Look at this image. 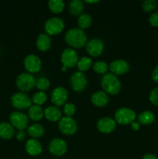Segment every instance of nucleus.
<instances>
[{
	"label": "nucleus",
	"mask_w": 158,
	"mask_h": 159,
	"mask_svg": "<svg viewBox=\"0 0 158 159\" xmlns=\"http://www.w3.org/2000/svg\"><path fill=\"white\" fill-rule=\"evenodd\" d=\"M149 23L153 27H158V12L151 13V15L149 17Z\"/></svg>",
	"instance_id": "f704fd0d"
},
{
	"label": "nucleus",
	"mask_w": 158,
	"mask_h": 159,
	"mask_svg": "<svg viewBox=\"0 0 158 159\" xmlns=\"http://www.w3.org/2000/svg\"><path fill=\"white\" fill-rule=\"evenodd\" d=\"M9 121L14 128L19 130H24L29 124V117L24 113L14 111L9 115Z\"/></svg>",
	"instance_id": "0eeeda50"
},
{
	"label": "nucleus",
	"mask_w": 158,
	"mask_h": 159,
	"mask_svg": "<svg viewBox=\"0 0 158 159\" xmlns=\"http://www.w3.org/2000/svg\"><path fill=\"white\" fill-rule=\"evenodd\" d=\"M129 68L130 66L129 62L124 59H116V60L112 61L108 66L111 73L116 75L125 74L129 71Z\"/></svg>",
	"instance_id": "2eb2a0df"
},
{
	"label": "nucleus",
	"mask_w": 158,
	"mask_h": 159,
	"mask_svg": "<svg viewBox=\"0 0 158 159\" xmlns=\"http://www.w3.org/2000/svg\"><path fill=\"white\" fill-rule=\"evenodd\" d=\"M130 126H131V128L133 129V130H138L139 129V127H140V124L138 123V121H133V122L130 124Z\"/></svg>",
	"instance_id": "4c0bfd02"
},
{
	"label": "nucleus",
	"mask_w": 158,
	"mask_h": 159,
	"mask_svg": "<svg viewBox=\"0 0 158 159\" xmlns=\"http://www.w3.org/2000/svg\"><path fill=\"white\" fill-rule=\"evenodd\" d=\"M46 99H47V96L46 93L43 91H39L33 95L31 100H32V102H33L34 105L41 106L46 102Z\"/></svg>",
	"instance_id": "c85d7f7f"
},
{
	"label": "nucleus",
	"mask_w": 158,
	"mask_h": 159,
	"mask_svg": "<svg viewBox=\"0 0 158 159\" xmlns=\"http://www.w3.org/2000/svg\"><path fill=\"white\" fill-rule=\"evenodd\" d=\"M64 2L62 0H50L48 7L53 13H60L64 9Z\"/></svg>",
	"instance_id": "a878e982"
},
{
	"label": "nucleus",
	"mask_w": 158,
	"mask_h": 159,
	"mask_svg": "<svg viewBox=\"0 0 158 159\" xmlns=\"http://www.w3.org/2000/svg\"><path fill=\"white\" fill-rule=\"evenodd\" d=\"M67 69H68V68H67L66 67L63 66V67H62V68H61V71H66Z\"/></svg>",
	"instance_id": "a19ab883"
},
{
	"label": "nucleus",
	"mask_w": 158,
	"mask_h": 159,
	"mask_svg": "<svg viewBox=\"0 0 158 159\" xmlns=\"http://www.w3.org/2000/svg\"><path fill=\"white\" fill-rule=\"evenodd\" d=\"M50 85V82L49 79L46 77H40L37 79L36 82V87L40 91L44 92L45 90L48 89Z\"/></svg>",
	"instance_id": "7c9ffc66"
},
{
	"label": "nucleus",
	"mask_w": 158,
	"mask_h": 159,
	"mask_svg": "<svg viewBox=\"0 0 158 159\" xmlns=\"http://www.w3.org/2000/svg\"><path fill=\"white\" fill-rule=\"evenodd\" d=\"M36 45L40 51L44 52V51H48L51 47L50 37L47 34H44V33L40 34L37 38Z\"/></svg>",
	"instance_id": "6ab92c4d"
},
{
	"label": "nucleus",
	"mask_w": 158,
	"mask_h": 159,
	"mask_svg": "<svg viewBox=\"0 0 158 159\" xmlns=\"http://www.w3.org/2000/svg\"><path fill=\"white\" fill-rule=\"evenodd\" d=\"M15 138H16V140H18V141H23L26 138V133L24 132V130H19L17 132Z\"/></svg>",
	"instance_id": "e433bc0d"
},
{
	"label": "nucleus",
	"mask_w": 158,
	"mask_h": 159,
	"mask_svg": "<svg viewBox=\"0 0 158 159\" xmlns=\"http://www.w3.org/2000/svg\"><path fill=\"white\" fill-rule=\"evenodd\" d=\"M63 111L64 113L65 114V116L71 117L73 115H74V113H75L76 112L75 106L73 103H71V102H67V103L64 106Z\"/></svg>",
	"instance_id": "473e14b6"
},
{
	"label": "nucleus",
	"mask_w": 158,
	"mask_h": 159,
	"mask_svg": "<svg viewBox=\"0 0 158 159\" xmlns=\"http://www.w3.org/2000/svg\"><path fill=\"white\" fill-rule=\"evenodd\" d=\"M36 82L35 77L29 72L20 73L15 79V85L22 93L32 90L36 86Z\"/></svg>",
	"instance_id": "7ed1b4c3"
},
{
	"label": "nucleus",
	"mask_w": 158,
	"mask_h": 159,
	"mask_svg": "<svg viewBox=\"0 0 158 159\" xmlns=\"http://www.w3.org/2000/svg\"><path fill=\"white\" fill-rule=\"evenodd\" d=\"M28 117L33 121H39L44 116V110L40 106L32 105L28 109Z\"/></svg>",
	"instance_id": "4be33fe9"
},
{
	"label": "nucleus",
	"mask_w": 158,
	"mask_h": 159,
	"mask_svg": "<svg viewBox=\"0 0 158 159\" xmlns=\"http://www.w3.org/2000/svg\"><path fill=\"white\" fill-rule=\"evenodd\" d=\"M101 86L105 93L110 95H117L122 89V84L117 75L112 73H106L101 79Z\"/></svg>",
	"instance_id": "f03ea898"
},
{
	"label": "nucleus",
	"mask_w": 158,
	"mask_h": 159,
	"mask_svg": "<svg viewBox=\"0 0 158 159\" xmlns=\"http://www.w3.org/2000/svg\"><path fill=\"white\" fill-rule=\"evenodd\" d=\"M98 130L103 134H110L115 130L116 127V122L114 119L108 116L100 118L96 124Z\"/></svg>",
	"instance_id": "dca6fc26"
},
{
	"label": "nucleus",
	"mask_w": 158,
	"mask_h": 159,
	"mask_svg": "<svg viewBox=\"0 0 158 159\" xmlns=\"http://www.w3.org/2000/svg\"><path fill=\"white\" fill-rule=\"evenodd\" d=\"M27 133L32 138L37 139L44 134L45 129L41 124H33L27 128Z\"/></svg>",
	"instance_id": "b1692460"
},
{
	"label": "nucleus",
	"mask_w": 158,
	"mask_h": 159,
	"mask_svg": "<svg viewBox=\"0 0 158 159\" xmlns=\"http://www.w3.org/2000/svg\"><path fill=\"white\" fill-rule=\"evenodd\" d=\"M44 116L50 122H56L60 120L61 118V112L57 107L50 106L44 110Z\"/></svg>",
	"instance_id": "aec40b11"
},
{
	"label": "nucleus",
	"mask_w": 158,
	"mask_h": 159,
	"mask_svg": "<svg viewBox=\"0 0 158 159\" xmlns=\"http://www.w3.org/2000/svg\"><path fill=\"white\" fill-rule=\"evenodd\" d=\"M68 99V93L63 86H57L53 89L51 93V101L55 107H61L67 103Z\"/></svg>",
	"instance_id": "9b49d317"
},
{
	"label": "nucleus",
	"mask_w": 158,
	"mask_h": 159,
	"mask_svg": "<svg viewBox=\"0 0 158 159\" xmlns=\"http://www.w3.org/2000/svg\"><path fill=\"white\" fill-rule=\"evenodd\" d=\"M114 118L118 124L121 125H128L135 121L136 113L134 110L128 107H121L115 112Z\"/></svg>",
	"instance_id": "20e7f679"
},
{
	"label": "nucleus",
	"mask_w": 158,
	"mask_h": 159,
	"mask_svg": "<svg viewBox=\"0 0 158 159\" xmlns=\"http://www.w3.org/2000/svg\"><path fill=\"white\" fill-rule=\"evenodd\" d=\"M65 41L69 46L80 48L87 43V35L80 28H71L65 34Z\"/></svg>",
	"instance_id": "f257e3e1"
},
{
	"label": "nucleus",
	"mask_w": 158,
	"mask_h": 159,
	"mask_svg": "<svg viewBox=\"0 0 158 159\" xmlns=\"http://www.w3.org/2000/svg\"><path fill=\"white\" fill-rule=\"evenodd\" d=\"M78 55L76 52L75 50L73 48H65L61 53L60 56V61L63 66L68 68H73L74 66L77 65L78 61Z\"/></svg>",
	"instance_id": "9d476101"
},
{
	"label": "nucleus",
	"mask_w": 158,
	"mask_h": 159,
	"mask_svg": "<svg viewBox=\"0 0 158 159\" xmlns=\"http://www.w3.org/2000/svg\"><path fill=\"white\" fill-rule=\"evenodd\" d=\"M92 23V18H91V15L88 13H82L80 15L77 19V25H78L80 29L84 30L87 29L89 27Z\"/></svg>",
	"instance_id": "bb28decb"
},
{
	"label": "nucleus",
	"mask_w": 158,
	"mask_h": 159,
	"mask_svg": "<svg viewBox=\"0 0 158 159\" xmlns=\"http://www.w3.org/2000/svg\"><path fill=\"white\" fill-rule=\"evenodd\" d=\"M149 99L153 105H154L155 107H158V87L153 88L150 91Z\"/></svg>",
	"instance_id": "72a5a7b5"
},
{
	"label": "nucleus",
	"mask_w": 158,
	"mask_h": 159,
	"mask_svg": "<svg viewBox=\"0 0 158 159\" xmlns=\"http://www.w3.org/2000/svg\"><path fill=\"white\" fill-rule=\"evenodd\" d=\"M11 104L14 108L17 110H26L32 106V100L30 98L24 93L18 92L11 96Z\"/></svg>",
	"instance_id": "423d86ee"
},
{
	"label": "nucleus",
	"mask_w": 158,
	"mask_h": 159,
	"mask_svg": "<svg viewBox=\"0 0 158 159\" xmlns=\"http://www.w3.org/2000/svg\"><path fill=\"white\" fill-rule=\"evenodd\" d=\"M85 2L89 3V4H94V3L99 2V1H98V0H95V1H92V0H91V1H85Z\"/></svg>",
	"instance_id": "ea45409f"
},
{
	"label": "nucleus",
	"mask_w": 158,
	"mask_h": 159,
	"mask_svg": "<svg viewBox=\"0 0 158 159\" xmlns=\"http://www.w3.org/2000/svg\"><path fill=\"white\" fill-rule=\"evenodd\" d=\"M49 152L54 156H63L68 150V145L65 141L61 138H54L51 140L48 146Z\"/></svg>",
	"instance_id": "ddd939ff"
},
{
	"label": "nucleus",
	"mask_w": 158,
	"mask_h": 159,
	"mask_svg": "<svg viewBox=\"0 0 158 159\" xmlns=\"http://www.w3.org/2000/svg\"><path fill=\"white\" fill-rule=\"evenodd\" d=\"M70 85L75 92H82L88 85V79L81 71H75L70 78Z\"/></svg>",
	"instance_id": "1a4fd4ad"
},
{
	"label": "nucleus",
	"mask_w": 158,
	"mask_h": 159,
	"mask_svg": "<svg viewBox=\"0 0 158 159\" xmlns=\"http://www.w3.org/2000/svg\"><path fill=\"white\" fill-rule=\"evenodd\" d=\"M86 51L92 57H99L104 51V43L101 39L93 38L86 43Z\"/></svg>",
	"instance_id": "4468645a"
},
{
	"label": "nucleus",
	"mask_w": 158,
	"mask_h": 159,
	"mask_svg": "<svg viewBox=\"0 0 158 159\" xmlns=\"http://www.w3.org/2000/svg\"><path fill=\"white\" fill-rule=\"evenodd\" d=\"M93 70L98 74H106L108 69V66L106 62L102 61H98L93 64Z\"/></svg>",
	"instance_id": "c756f323"
},
{
	"label": "nucleus",
	"mask_w": 158,
	"mask_h": 159,
	"mask_svg": "<svg viewBox=\"0 0 158 159\" xmlns=\"http://www.w3.org/2000/svg\"><path fill=\"white\" fill-rule=\"evenodd\" d=\"M84 10V3L81 0H73L69 4V12L73 16L81 15Z\"/></svg>",
	"instance_id": "393cba45"
},
{
	"label": "nucleus",
	"mask_w": 158,
	"mask_h": 159,
	"mask_svg": "<svg viewBox=\"0 0 158 159\" xmlns=\"http://www.w3.org/2000/svg\"><path fill=\"white\" fill-rule=\"evenodd\" d=\"M23 65L29 73L38 72L42 68L41 59L35 54H28L23 61Z\"/></svg>",
	"instance_id": "f8f14e48"
},
{
	"label": "nucleus",
	"mask_w": 158,
	"mask_h": 159,
	"mask_svg": "<svg viewBox=\"0 0 158 159\" xmlns=\"http://www.w3.org/2000/svg\"><path fill=\"white\" fill-rule=\"evenodd\" d=\"M64 29V22L60 17L54 16L48 19L44 24V30L48 35H57Z\"/></svg>",
	"instance_id": "39448f33"
},
{
	"label": "nucleus",
	"mask_w": 158,
	"mask_h": 159,
	"mask_svg": "<svg viewBox=\"0 0 158 159\" xmlns=\"http://www.w3.org/2000/svg\"><path fill=\"white\" fill-rule=\"evenodd\" d=\"M137 120L139 124L150 125L155 121V115L153 112L150 110H145L138 115Z\"/></svg>",
	"instance_id": "5701e85b"
},
{
	"label": "nucleus",
	"mask_w": 158,
	"mask_h": 159,
	"mask_svg": "<svg viewBox=\"0 0 158 159\" xmlns=\"http://www.w3.org/2000/svg\"><path fill=\"white\" fill-rule=\"evenodd\" d=\"M91 102L95 107H104L108 104V96L104 91L94 92L91 96Z\"/></svg>",
	"instance_id": "a211bd4d"
},
{
	"label": "nucleus",
	"mask_w": 158,
	"mask_h": 159,
	"mask_svg": "<svg viewBox=\"0 0 158 159\" xmlns=\"http://www.w3.org/2000/svg\"><path fill=\"white\" fill-rule=\"evenodd\" d=\"M151 78L153 81L158 84V65L153 69L151 73Z\"/></svg>",
	"instance_id": "c9c22d12"
},
{
	"label": "nucleus",
	"mask_w": 158,
	"mask_h": 159,
	"mask_svg": "<svg viewBox=\"0 0 158 159\" xmlns=\"http://www.w3.org/2000/svg\"><path fill=\"white\" fill-rule=\"evenodd\" d=\"M25 149L26 152L31 156H37L40 155L43 150L40 141L34 138H31L26 141L25 144Z\"/></svg>",
	"instance_id": "f3484780"
},
{
	"label": "nucleus",
	"mask_w": 158,
	"mask_h": 159,
	"mask_svg": "<svg viewBox=\"0 0 158 159\" xmlns=\"http://www.w3.org/2000/svg\"><path fill=\"white\" fill-rule=\"evenodd\" d=\"M143 159H158V158L156 156V155H153V154L148 153V154H146V155H143Z\"/></svg>",
	"instance_id": "58836bf2"
},
{
	"label": "nucleus",
	"mask_w": 158,
	"mask_h": 159,
	"mask_svg": "<svg viewBox=\"0 0 158 159\" xmlns=\"http://www.w3.org/2000/svg\"><path fill=\"white\" fill-rule=\"evenodd\" d=\"M58 129L64 134L73 135L77 130V122L72 117L64 116L59 120Z\"/></svg>",
	"instance_id": "6e6552de"
},
{
	"label": "nucleus",
	"mask_w": 158,
	"mask_h": 159,
	"mask_svg": "<svg viewBox=\"0 0 158 159\" xmlns=\"http://www.w3.org/2000/svg\"><path fill=\"white\" fill-rule=\"evenodd\" d=\"M15 134V128L10 123H0V138L3 140L12 139Z\"/></svg>",
	"instance_id": "412c9836"
},
{
	"label": "nucleus",
	"mask_w": 158,
	"mask_h": 159,
	"mask_svg": "<svg viewBox=\"0 0 158 159\" xmlns=\"http://www.w3.org/2000/svg\"><path fill=\"white\" fill-rule=\"evenodd\" d=\"M91 65H92V60L89 57H81V58H79L77 64L78 71H81V72L88 71L89 68H91Z\"/></svg>",
	"instance_id": "cd10ccee"
},
{
	"label": "nucleus",
	"mask_w": 158,
	"mask_h": 159,
	"mask_svg": "<svg viewBox=\"0 0 158 159\" xmlns=\"http://www.w3.org/2000/svg\"><path fill=\"white\" fill-rule=\"evenodd\" d=\"M156 7V2L155 0H145L142 3L143 10L147 12H150Z\"/></svg>",
	"instance_id": "2f4dec72"
}]
</instances>
